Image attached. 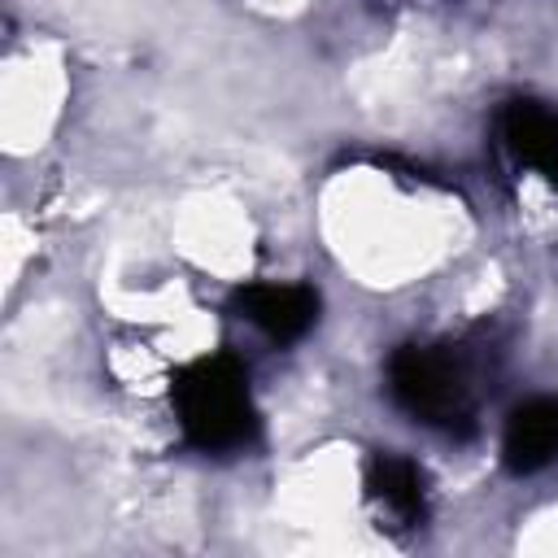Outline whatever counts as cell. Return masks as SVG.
Here are the masks:
<instances>
[{
    "label": "cell",
    "mask_w": 558,
    "mask_h": 558,
    "mask_svg": "<svg viewBox=\"0 0 558 558\" xmlns=\"http://www.w3.org/2000/svg\"><path fill=\"white\" fill-rule=\"evenodd\" d=\"M506 144L519 161L558 183V113L536 100H514L506 109Z\"/></svg>",
    "instance_id": "8992f818"
},
{
    "label": "cell",
    "mask_w": 558,
    "mask_h": 558,
    "mask_svg": "<svg viewBox=\"0 0 558 558\" xmlns=\"http://www.w3.org/2000/svg\"><path fill=\"white\" fill-rule=\"evenodd\" d=\"M231 310L262 327L275 344H292L314 327L318 292L305 283H248L231 296Z\"/></svg>",
    "instance_id": "3957f363"
},
{
    "label": "cell",
    "mask_w": 558,
    "mask_h": 558,
    "mask_svg": "<svg viewBox=\"0 0 558 558\" xmlns=\"http://www.w3.org/2000/svg\"><path fill=\"white\" fill-rule=\"evenodd\" d=\"M366 493L392 510L401 523H423L427 519V488H423V471L418 462L401 458V453H375L366 466Z\"/></svg>",
    "instance_id": "5b68a950"
},
{
    "label": "cell",
    "mask_w": 558,
    "mask_h": 558,
    "mask_svg": "<svg viewBox=\"0 0 558 558\" xmlns=\"http://www.w3.org/2000/svg\"><path fill=\"white\" fill-rule=\"evenodd\" d=\"M388 392L405 414L423 418L427 427H445L458 436L471 432L475 401L466 371L440 344H401L388 357Z\"/></svg>",
    "instance_id": "7a4b0ae2"
},
{
    "label": "cell",
    "mask_w": 558,
    "mask_h": 558,
    "mask_svg": "<svg viewBox=\"0 0 558 558\" xmlns=\"http://www.w3.org/2000/svg\"><path fill=\"white\" fill-rule=\"evenodd\" d=\"M170 401L183 436L205 453H227L257 436L248 375L231 353H214L183 366L170 384Z\"/></svg>",
    "instance_id": "6da1fadb"
},
{
    "label": "cell",
    "mask_w": 558,
    "mask_h": 558,
    "mask_svg": "<svg viewBox=\"0 0 558 558\" xmlns=\"http://www.w3.org/2000/svg\"><path fill=\"white\" fill-rule=\"evenodd\" d=\"M501 458L510 471H541L545 462L558 458V397H532L510 410L506 436H501Z\"/></svg>",
    "instance_id": "277c9868"
}]
</instances>
